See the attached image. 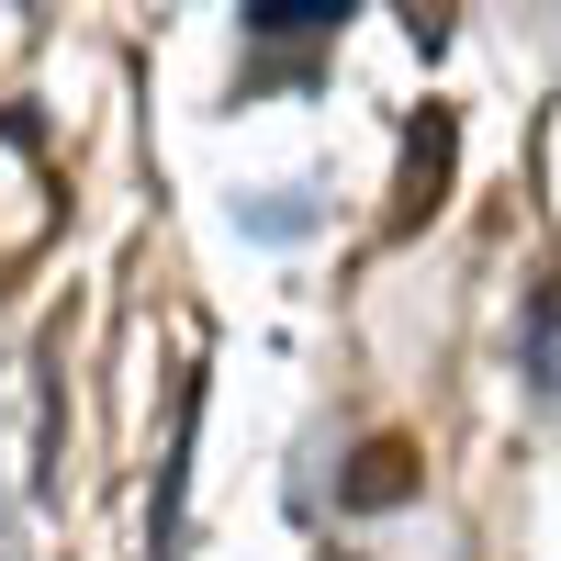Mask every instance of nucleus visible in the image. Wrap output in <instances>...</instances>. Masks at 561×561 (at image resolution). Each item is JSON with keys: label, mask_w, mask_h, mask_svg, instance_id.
Listing matches in <instances>:
<instances>
[{"label": "nucleus", "mask_w": 561, "mask_h": 561, "mask_svg": "<svg viewBox=\"0 0 561 561\" xmlns=\"http://www.w3.org/2000/svg\"><path fill=\"white\" fill-rule=\"evenodd\" d=\"M404 494H415V449L404 438H370L359 472L337 483V505H359V517H382V505H404Z\"/></svg>", "instance_id": "1"}, {"label": "nucleus", "mask_w": 561, "mask_h": 561, "mask_svg": "<svg viewBox=\"0 0 561 561\" xmlns=\"http://www.w3.org/2000/svg\"><path fill=\"white\" fill-rule=\"evenodd\" d=\"M348 0H248V45H325Z\"/></svg>", "instance_id": "2"}, {"label": "nucleus", "mask_w": 561, "mask_h": 561, "mask_svg": "<svg viewBox=\"0 0 561 561\" xmlns=\"http://www.w3.org/2000/svg\"><path fill=\"white\" fill-rule=\"evenodd\" d=\"M528 348H539V393H561V293H528Z\"/></svg>", "instance_id": "3"}]
</instances>
